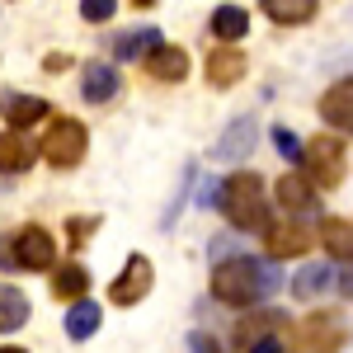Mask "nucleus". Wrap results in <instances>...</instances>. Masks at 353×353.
<instances>
[{"instance_id": "nucleus-1", "label": "nucleus", "mask_w": 353, "mask_h": 353, "mask_svg": "<svg viewBox=\"0 0 353 353\" xmlns=\"http://www.w3.org/2000/svg\"><path fill=\"white\" fill-rule=\"evenodd\" d=\"M278 283H283V278H278L273 269H264L259 259L236 254V259H221L217 269H212V297H217L221 306L245 311V306H254L264 292H273Z\"/></svg>"}, {"instance_id": "nucleus-2", "label": "nucleus", "mask_w": 353, "mask_h": 353, "mask_svg": "<svg viewBox=\"0 0 353 353\" xmlns=\"http://www.w3.org/2000/svg\"><path fill=\"white\" fill-rule=\"evenodd\" d=\"M217 208L226 212V221L236 226V231H269L273 217H269V189H264V179L254 174V170H241V174H231V179H221V198Z\"/></svg>"}, {"instance_id": "nucleus-3", "label": "nucleus", "mask_w": 353, "mask_h": 353, "mask_svg": "<svg viewBox=\"0 0 353 353\" xmlns=\"http://www.w3.org/2000/svg\"><path fill=\"white\" fill-rule=\"evenodd\" d=\"M85 151H90V128L66 118V113H57L48 123V137H43V161L52 170H76L85 161Z\"/></svg>"}, {"instance_id": "nucleus-4", "label": "nucleus", "mask_w": 353, "mask_h": 353, "mask_svg": "<svg viewBox=\"0 0 353 353\" xmlns=\"http://www.w3.org/2000/svg\"><path fill=\"white\" fill-rule=\"evenodd\" d=\"M306 179L316 184V189H334L339 179H344V141L334 132H321L306 141Z\"/></svg>"}, {"instance_id": "nucleus-5", "label": "nucleus", "mask_w": 353, "mask_h": 353, "mask_svg": "<svg viewBox=\"0 0 353 353\" xmlns=\"http://www.w3.org/2000/svg\"><path fill=\"white\" fill-rule=\"evenodd\" d=\"M10 245H14V264H19V269H28V273L52 269V259H57L52 231H43V226H19Z\"/></svg>"}, {"instance_id": "nucleus-6", "label": "nucleus", "mask_w": 353, "mask_h": 353, "mask_svg": "<svg viewBox=\"0 0 353 353\" xmlns=\"http://www.w3.org/2000/svg\"><path fill=\"white\" fill-rule=\"evenodd\" d=\"M151 283H156L151 259H146V254H128L123 273L113 278V288H109V301H113V306H137V301L151 292Z\"/></svg>"}, {"instance_id": "nucleus-7", "label": "nucleus", "mask_w": 353, "mask_h": 353, "mask_svg": "<svg viewBox=\"0 0 353 353\" xmlns=\"http://www.w3.org/2000/svg\"><path fill=\"white\" fill-rule=\"evenodd\" d=\"M339 344H344V325L334 316H306L292 330V349L297 353H334Z\"/></svg>"}, {"instance_id": "nucleus-8", "label": "nucleus", "mask_w": 353, "mask_h": 353, "mask_svg": "<svg viewBox=\"0 0 353 353\" xmlns=\"http://www.w3.org/2000/svg\"><path fill=\"white\" fill-rule=\"evenodd\" d=\"M316 245V231L306 226V221H278L264 231V250H269L273 259H292V254H306Z\"/></svg>"}, {"instance_id": "nucleus-9", "label": "nucleus", "mask_w": 353, "mask_h": 353, "mask_svg": "<svg viewBox=\"0 0 353 353\" xmlns=\"http://www.w3.org/2000/svg\"><path fill=\"white\" fill-rule=\"evenodd\" d=\"M273 198H278V208L283 212H292V217H301V212H316V184L306 179V170H292V174H283L278 179V189H273Z\"/></svg>"}, {"instance_id": "nucleus-10", "label": "nucleus", "mask_w": 353, "mask_h": 353, "mask_svg": "<svg viewBox=\"0 0 353 353\" xmlns=\"http://www.w3.org/2000/svg\"><path fill=\"white\" fill-rule=\"evenodd\" d=\"M321 118H325L334 132H353V76L334 81L321 94Z\"/></svg>"}, {"instance_id": "nucleus-11", "label": "nucleus", "mask_w": 353, "mask_h": 353, "mask_svg": "<svg viewBox=\"0 0 353 353\" xmlns=\"http://www.w3.org/2000/svg\"><path fill=\"white\" fill-rule=\"evenodd\" d=\"M48 99H38V94H0V118L10 123V132H24L33 123H43L48 118Z\"/></svg>"}, {"instance_id": "nucleus-12", "label": "nucleus", "mask_w": 353, "mask_h": 353, "mask_svg": "<svg viewBox=\"0 0 353 353\" xmlns=\"http://www.w3.org/2000/svg\"><path fill=\"white\" fill-rule=\"evenodd\" d=\"M146 71H151V81H165V85L189 81V52L174 48V43H161L156 52L146 57Z\"/></svg>"}, {"instance_id": "nucleus-13", "label": "nucleus", "mask_w": 353, "mask_h": 353, "mask_svg": "<svg viewBox=\"0 0 353 353\" xmlns=\"http://www.w3.org/2000/svg\"><path fill=\"white\" fill-rule=\"evenodd\" d=\"M245 66H250V61H245L241 48H212V52H208V61H203L208 81L217 85V90H226V85H241Z\"/></svg>"}, {"instance_id": "nucleus-14", "label": "nucleus", "mask_w": 353, "mask_h": 353, "mask_svg": "<svg viewBox=\"0 0 353 353\" xmlns=\"http://www.w3.org/2000/svg\"><path fill=\"white\" fill-rule=\"evenodd\" d=\"M118 71H113L109 61H90L85 66V76H81V99L85 104H109L113 94H118Z\"/></svg>"}, {"instance_id": "nucleus-15", "label": "nucleus", "mask_w": 353, "mask_h": 353, "mask_svg": "<svg viewBox=\"0 0 353 353\" xmlns=\"http://www.w3.org/2000/svg\"><path fill=\"white\" fill-rule=\"evenodd\" d=\"M254 137H259L254 118H236L217 141V161H245V156L254 151Z\"/></svg>"}, {"instance_id": "nucleus-16", "label": "nucleus", "mask_w": 353, "mask_h": 353, "mask_svg": "<svg viewBox=\"0 0 353 353\" xmlns=\"http://www.w3.org/2000/svg\"><path fill=\"white\" fill-rule=\"evenodd\" d=\"M85 292H90V269L85 264H61V269H52V297L57 301H85Z\"/></svg>"}, {"instance_id": "nucleus-17", "label": "nucleus", "mask_w": 353, "mask_h": 353, "mask_svg": "<svg viewBox=\"0 0 353 353\" xmlns=\"http://www.w3.org/2000/svg\"><path fill=\"white\" fill-rule=\"evenodd\" d=\"M278 311H254V316H245V321H236V349H254V344H264V339H273V330H278Z\"/></svg>"}, {"instance_id": "nucleus-18", "label": "nucleus", "mask_w": 353, "mask_h": 353, "mask_svg": "<svg viewBox=\"0 0 353 353\" xmlns=\"http://www.w3.org/2000/svg\"><path fill=\"white\" fill-rule=\"evenodd\" d=\"M245 28H250V14H245L241 5H217V10H212V38H217V43L236 48L245 38Z\"/></svg>"}, {"instance_id": "nucleus-19", "label": "nucleus", "mask_w": 353, "mask_h": 353, "mask_svg": "<svg viewBox=\"0 0 353 353\" xmlns=\"http://www.w3.org/2000/svg\"><path fill=\"white\" fill-rule=\"evenodd\" d=\"M161 43H165L161 28L146 24V28H137V33H123V38L113 43V57H118V61H137V57H151Z\"/></svg>"}, {"instance_id": "nucleus-20", "label": "nucleus", "mask_w": 353, "mask_h": 353, "mask_svg": "<svg viewBox=\"0 0 353 353\" xmlns=\"http://www.w3.org/2000/svg\"><path fill=\"white\" fill-rule=\"evenodd\" d=\"M259 10L269 14L273 24H311V19L321 14V5H316V0H264Z\"/></svg>"}, {"instance_id": "nucleus-21", "label": "nucleus", "mask_w": 353, "mask_h": 353, "mask_svg": "<svg viewBox=\"0 0 353 353\" xmlns=\"http://www.w3.org/2000/svg\"><path fill=\"white\" fill-rule=\"evenodd\" d=\"M99 325H104V311H99L94 301H76V306L66 311V334H71L76 344H85L90 334H99Z\"/></svg>"}, {"instance_id": "nucleus-22", "label": "nucleus", "mask_w": 353, "mask_h": 353, "mask_svg": "<svg viewBox=\"0 0 353 353\" xmlns=\"http://www.w3.org/2000/svg\"><path fill=\"white\" fill-rule=\"evenodd\" d=\"M33 165V146L19 132H0V174H24Z\"/></svg>"}, {"instance_id": "nucleus-23", "label": "nucleus", "mask_w": 353, "mask_h": 353, "mask_svg": "<svg viewBox=\"0 0 353 353\" xmlns=\"http://www.w3.org/2000/svg\"><path fill=\"white\" fill-rule=\"evenodd\" d=\"M321 245H325L334 259H344V264H353V221L344 217H330L321 221Z\"/></svg>"}, {"instance_id": "nucleus-24", "label": "nucleus", "mask_w": 353, "mask_h": 353, "mask_svg": "<svg viewBox=\"0 0 353 353\" xmlns=\"http://www.w3.org/2000/svg\"><path fill=\"white\" fill-rule=\"evenodd\" d=\"M330 283H334V269H330V264H306V269L292 278V297L297 301H316Z\"/></svg>"}, {"instance_id": "nucleus-25", "label": "nucleus", "mask_w": 353, "mask_h": 353, "mask_svg": "<svg viewBox=\"0 0 353 353\" xmlns=\"http://www.w3.org/2000/svg\"><path fill=\"white\" fill-rule=\"evenodd\" d=\"M28 321V297L19 288L0 283V334H14V330Z\"/></svg>"}, {"instance_id": "nucleus-26", "label": "nucleus", "mask_w": 353, "mask_h": 353, "mask_svg": "<svg viewBox=\"0 0 353 353\" xmlns=\"http://www.w3.org/2000/svg\"><path fill=\"white\" fill-rule=\"evenodd\" d=\"M94 231H99V217H66V245H71V250L90 245Z\"/></svg>"}, {"instance_id": "nucleus-27", "label": "nucleus", "mask_w": 353, "mask_h": 353, "mask_svg": "<svg viewBox=\"0 0 353 353\" xmlns=\"http://www.w3.org/2000/svg\"><path fill=\"white\" fill-rule=\"evenodd\" d=\"M273 146H278V151H283V156H288V161H306V146H301L297 141V132H288V128H273Z\"/></svg>"}, {"instance_id": "nucleus-28", "label": "nucleus", "mask_w": 353, "mask_h": 353, "mask_svg": "<svg viewBox=\"0 0 353 353\" xmlns=\"http://www.w3.org/2000/svg\"><path fill=\"white\" fill-rule=\"evenodd\" d=\"M113 10H118V0H85V5H81V19H85V24H109Z\"/></svg>"}, {"instance_id": "nucleus-29", "label": "nucleus", "mask_w": 353, "mask_h": 353, "mask_svg": "<svg viewBox=\"0 0 353 353\" xmlns=\"http://www.w3.org/2000/svg\"><path fill=\"white\" fill-rule=\"evenodd\" d=\"M189 349L193 353H221V344L212 339V334H189Z\"/></svg>"}, {"instance_id": "nucleus-30", "label": "nucleus", "mask_w": 353, "mask_h": 353, "mask_svg": "<svg viewBox=\"0 0 353 353\" xmlns=\"http://www.w3.org/2000/svg\"><path fill=\"white\" fill-rule=\"evenodd\" d=\"M71 66V57L66 52H52V57H43V71H66Z\"/></svg>"}, {"instance_id": "nucleus-31", "label": "nucleus", "mask_w": 353, "mask_h": 353, "mask_svg": "<svg viewBox=\"0 0 353 353\" xmlns=\"http://www.w3.org/2000/svg\"><path fill=\"white\" fill-rule=\"evenodd\" d=\"M250 353H283V349H278V339H264V344H254Z\"/></svg>"}, {"instance_id": "nucleus-32", "label": "nucleus", "mask_w": 353, "mask_h": 353, "mask_svg": "<svg viewBox=\"0 0 353 353\" xmlns=\"http://www.w3.org/2000/svg\"><path fill=\"white\" fill-rule=\"evenodd\" d=\"M339 288H344V297H353V273H344V278H339Z\"/></svg>"}, {"instance_id": "nucleus-33", "label": "nucleus", "mask_w": 353, "mask_h": 353, "mask_svg": "<svg viewBox=\"0 0 353 353\" xmlns=\"http://www.w3.org/2000/svg\"><path fill=\"white\" fill-rule=\"evenodd\" d=\"M0 353H28V349H14V344H10V349H0Z\"/></svg>"}]
</instances>
